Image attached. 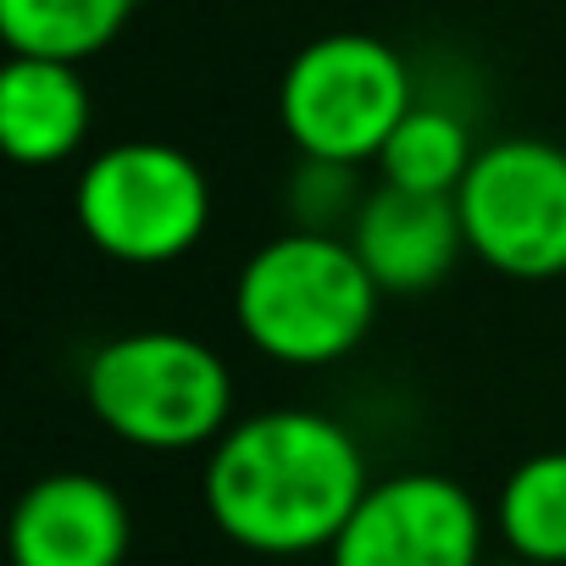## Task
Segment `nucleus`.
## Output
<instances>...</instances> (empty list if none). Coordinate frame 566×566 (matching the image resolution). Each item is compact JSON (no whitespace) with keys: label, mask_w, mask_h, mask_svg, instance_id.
I'll return each mask as SVG.
<instances>
[{"label":"nucleus","mask_w":566,"mask_h":566,"mask_svg":"<svg viewBox=\"0 0 566 566\" xmlns=\"http://www.w3.org/2000/svg\"><path fill=\"white\" fill-rule=\"evenodd\" d=\"M73 217L106 261L167 266L206 239L211 184L189 150L167 139H123L84 161Z\"/></svg>","instance_id":"39448f33"},{"label":"nucleus","mask_w":566,"mask_h":566,"mask_svg":"<svg viewBox=\"0 0 566 566\" xmlns=\"http://www.w3.org/2000/svg\"><path fill=\"white\" fill-rule=\"evenodd\" d=\"M95 101L73 62L12 56L0 73V145L18 167H56L90 139Z\"/></svg>","instance_id":"9d476101"},{"label":"nucleus","mask_w":566,"mask_h":566,"mask_svg":"<svg viewBox=\"0 0 566 566\" xmlns=\"http://www.w3.org/2000/svg\"><path fill=\"white\" fill-rule=\"evenodd\" d=\"M472 161H478L472 128L450 106L417 101L406 112V123L389 134V145L378 150L373 167H378V184L417 189V195H455L461 178L472 172Z\"/></svg>","instance_id":"ddd939ff"},{"label":"nucleus","mask_w":566,"mask_h":566,"mask_svg":"<svg viewBox=\"0 0 566 566\" xmlns=\"http://www.w3.org/2000/svg\"><path fill=\"white\" fill-rule=\"evenodd\" d=\"M283 200H290L295 228H306V233H350V222H356L367 189L356 184V167L301 156V167L290 172V189H283Z\"/></svg>","instance_id":"4468645a"},{"label":"nucleus","mask_w":566,"mask_h":566,"mask_svg":"<svg viewBox=\"0 0 566 566\" xmlns=\"http://www.w3.org/2000/svg\"><path fill=\"white\" fill-rule=\"evenodd\" d=\"M12 566H123L134 549L128 500L90 472H45L12 511Z\"/></svg>","instance_id":"6e6552de"},{"label":"nucleus","mask_w":566,"mask_h":566,"mask_svg":"<svg viewBox=\"0 0 566 566\" xmlns=\"http://www.w3.org/2000/svg\"><path fill=\"white\" fill-rule=\"evenodd\" d=\"M494 527L516 560L566 566V450H538L505 472Z\"/></svg>","instance_id":"f8f14e48"},{"label":"nucleus","mask_w":566,"mask_h":566,"mask_svg":"<svg viewBox=\"0 0 566 566\" xmlns=\"http://www.w3.org/2000/svg\"><path fill=\"white\" fill-rule=\"evenodd\" d=\"M384 290L345 233L290 228L255 244L233 277V323L277 367H334L378 323Z\"/></svg>","instance_id":"f03ea898"},{"label":"nucleus","mask_w":566,"mask_h":566,"mask_svg":"<svg viewBox=\"0 0 566 566\" xmlns=\"http://www.w3.org/2000/svg\"><path fill=\"white\" fill-rule=\"evenodd\" d=\"M384 295H428L467 255V228L455 195H417L373 184L345 233Z\"/></svg>","instance_id":"1a4fd4ad"},{"label":"nucleus","mask_w":566,"mask_h":566,"mask_svg":"<svg viewBox=\"0 0 566 566\" xmlns=\"http://www.w3.org/2000/svg\"><path fill=\"white\" fill-rule=\"evenodd\" d=\"M467 255L516 283L566 277V150L549 139H494L455 189Z\"/></svg>","instance_id":"423d86ee"},{"label":"nucleus","mask_w":566,"mask_h":566,"mask_svg":"<svg viewBox=\"0 0 566 566\" xmlns=\"http://www.w3.org/2000/svg\"><path fill=\"white\" fill-rule=\"evenodd\" d=\"M505 566H527V560H505Z\"/></svg>","instance_id":"2eb2a0df"},{"label":"nucleus","mask_w":566,"mask_h":566,"mask_svg":"<svg viewBox=\"0 0 566 566\" xmlns=\"http://www.w3.org/2000/svg\"><path fill=\"white\" fill-rule=\"evenodd\" d=\"M90 417L134 450H211L233 428V373L222 350L178 328H134L106 339L84 367Z\"/></svg>","instance_id":"7ed1b4c3"},{"label":"nucleus","mask_w":566,"mask_h":566,"mask_svg":"<svg viewBox=\"0 0 566 566\" xmlns=\"http://www.w3.org/2000/svg\"><path fill=\"white\" fill-rule=\"evenodd\" d=\"M139 12V0H0V40L12 56L73 62L101 56Z\"/></svg>","instance_id":"9b49d317"},{"label":"nucleus","mask_w":566,"mask_h":566,"mask_svg":"<svg viewBox=\"0 0 566 566\" xmlns=\"http://www.w3.org/2000/svg\"><path fill=\"white\" fill-rule=\"evenodd\" d=\"M328 566H483V511L444 472L373 478Z\"/></svg>","instance_id":"0eeeda50"},{"label":"nucleus","mask_w":566,"mask_h":566,"mask_svg":"<svg viewBox=\"0 0 566 566\" xmlns=\"http://www.w3.org/2000/svg\"><path fill=\"white\" fill-rule=\"evenodd\" d=\"M367 489L373 478L356 433L306 406L239 417L206 450L200 478L211 527L266 560L334 549Z\"/></svg>","instance_id":"f257e3e1"},{"label":"nucleus","mask_w":566,"mask_h":566,"mask_svg":"<svg viewBox=\"0 0 566 566\" xmlns=\"http://www.w3.org/2000/svg\"><path fill=\"white\" fill-rule=\"evenodd\" d=\"M417 106L406 56L378 34H323L295 51L277 84V123L312 161H378L389 134Z\"/></svg>","instance_id":"20e7f679"}]
</instances>
